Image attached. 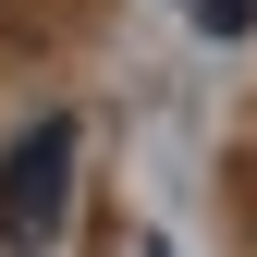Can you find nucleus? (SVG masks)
I'll use <instances>...</instances> for the list:
<instances>
[{"label": "nucleus", "mask_w": 257, "mask_h": 257, "mask_svg": "<svg viewBox=\"0 0 257 257\" xmlns=\"http://www.w3.org/2000/svg\"><path fill=\"white\" fill-rule=\"evenodd\" d=\"M196 25H208V37H245V25H257V0H196Z\"/></svg>", "instance_id": "nucleus-2"}, {"label": "nucleus", "mask_w": 257, "mask_h": 257, "mask_svg": "<svg viewBox=\"0 0 257 257\" xmlns=\"http://www.w3.org/2000/svg\"><path fill=\"white\" fill-rule=\"evenodd\" d=\"M61 196H74V110H37L13 147H0V245L37 257L61 233Z\"/></svg>", "instance_id": "nucleus-1"}]
</instances>
